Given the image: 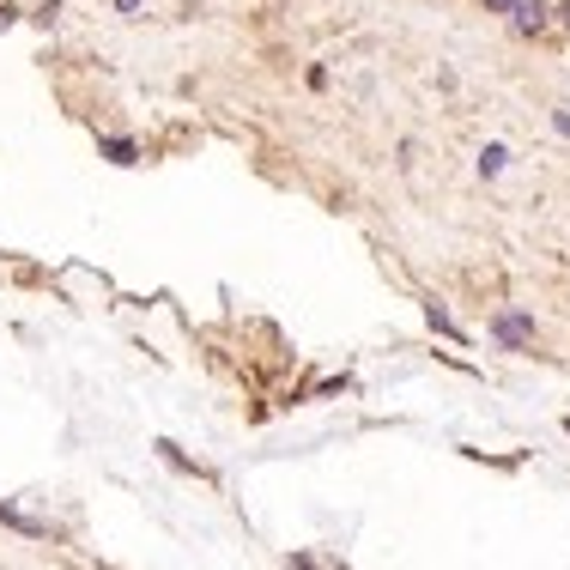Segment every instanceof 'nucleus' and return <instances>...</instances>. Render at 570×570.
<instances>
[{
	"mask_svg": "<svg viewBox=\"0 0 570 570\" xmlns=\"http://www.w3.org/2000/svg\"><path fill=\"white\" fill-rule=\"evenodd\" d=\"M552 128H559V134H570V116L559 110V116H552Z\"/></svg>",
	"mask_w": 570,
	"mask_h": 570,
	"instance_id": "nucleus-8",
	"label": "nucleus"
},
{
	"mask_svg": "<svg viewBox=\"0 0 570 570\" xmlns=\"http://www.w3.org/2000/svg\"><path fill=\"white\" fill-rule=\"evenodd\" d=\"M425 316H431V328H438V334H455V322H450V309H443V304H431Z\"/></svg>",
	"mask_w": 570,
	"mask_h": 570,
	"instance_id": "nucleus-5",
	"label": "nucleus"
},
{
	"mask_svg": "<svg viewBox=\"0 0 570 570\" xmlns=\"http://www.w3.org/2000/svg\"><path fill=\"white\" fill-rule=\"evenodd\" d=\"M485 7H492V12H515V0H485Z\"/></svg>",
	"mask_w": 570,
	"mask_h": 570,
	"instance_id": "nucleus-7",
	"label": "nucleus"
},
{
	"mask_svg": "<svg viewBox=\"0 0 570 570\" xmlns=\"http://www.w3.org/2000/svg\"><path fill=\"white\" fill-rule=\"evenodd\" d=\"M564 425H570V419H564Z\"/></svg>",
	"mask_w": 570,
	"mask_h": 570,
	"instance_id": "nucleus-11",
	"label": "nucleus"
},
{
	"mask_svg": "<svg viewBox=\"0 0 570 570\" xmlns=\"http://www.w3.org/2000/svg\"><path fill=\"white\" fill-rule=\"evenodd\" d=\"M559 19H564V24H570V0H564V7H559Z\"/></svg>",
	"mask_w": 570,
	"mask_h": 570,
	"instance_id": "nucleus-10",
	"label": "nucleus"
},
{
	"mask_svg": "<svg viewBox=\"0 0 570 570\" xmlns=\"http://www.w3.org/2000/svg\"><path fill=\"white\" fill-rule=\"evenodd\" d=\"M116 7H121V12H134V7H140V0H116Z\"/></svg>",
	"mask_w": 570,
	"mask_h": 570,
	"instance_id": "nucleus-9",
	"label": "nucleus"
},
{
	"mask_svg": "<svg viewBox=\"0 0 570 570\" xmlns=\"http://www.w3.org/2000/svg\"><path fill=\"white\" fill-rule=\"evenodd\" d=\"M515 24H522V31H540V24H547V7H540V0H515Z\"/></svg>",
	"mask_w": 570,
	"mask_h": 570,
	"instance_id": "nucleus-2",
	"label": "nucleus"
},
{
	"mask_svg": "<svg viewBox=\"0 0 570 570\" xmlns=\"http://www.w3.org/2000/svg\"><path fill=\"white\" fill-rule=\"evenodd\" d=\"M104 153H110L116 165H134V146H128V140H110V146H104Z\"/></svg>",
	"mask_w": 570,
	"mask_h": 570,
	"instance_id": "nucleus-6",
	"label": "nucleus"
},
{
	"mask_svg": "<svg viewBox=\"0 0 570 570\" xmlns=\"http://www.w3.org/2000/svg\"><path fill=\"white\" fill-rule=\"evenodd\" d=\"M498 341H504V346H528V341H534V322H528V316H498Z\"/></svg>",
	"mask_w": 570,
	"mask_h": 570,
	"instance_id": "nucleus-1",
	"label": "nucleus"
},
{
	"mask_svg": "<svg viewBox=\"0 0 570 570\" xmlns=\"http://www.w3.org/2000/svg\"><path fill=\"white\" fill-rule=\"evenodd\" d=\"M504 146H485V153H480V176H498V170H504Z\"/></svg>",
	"mask_w": 570,
	"mask_h": 570,
	"instance_id": "nucleus-4",
	"label": "nucleus"
},
{
	"mask_svg": "<svg viewBox=\"0 0 570 570\" xmlns=\"http://www.w3.org/2000/svg\"><path fill=\"white\" fill-rule=\"evenodd\" d=\"M0 522H7V528H19V534H49L43 522H31V515H19V510H7V504H0Z\"/></svg>",
	"mask_w": 570,
	"mask_h": 570,
	"instance_id": "nucleus-3",
	"label": "nucleus"
}]
</instances>
